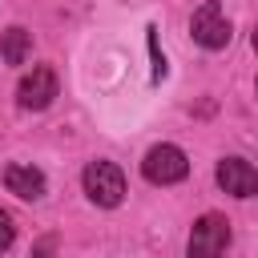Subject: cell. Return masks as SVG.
<instances>
[{
    "mask_svg": "<svg viewBox=\"0 0 258 258\" xmlns=\"http://www.w3.org/2000/svg\"><path fill=\"white\" fill-rule=\"evenodd\" d=\"M141 173H145V181H153V185H173V181H181V177L189 173V161H185V153H181L177 145L161 141V145H153V149L145 153Z\"/></svg>",
    "mask_w": 258,
    "mask_h": 258,
    "instance_id": "obj_3",
    "label": "cell"
},
{
    "mask_svg": "<svg viewBox=\"0 0 258 258\" xmlns=\"http://www.w3.org/2000/svg\"><path fill=\"white\" fill-rule=\"evenodd\" d=\"M226 246H230V222L222 214H202L189 230L185 258H222Z\"/></svg>",
    "mask_w": 258,
    "mask_h": 258,
    "instance_id": "obj_2",
    "label": "cell"
},
{
    "mask_svg": "<svg viewBox=\"0 0 258 258\" xmlns=\"http://www.w3.org/2000/svg\"><path fill=\"white\" fill-rule=\"evenodd\" d=\"M52 97H56V73L52 69H32V73H24V81L16 85V101H20V109H48L52 105Z\"/></svg>",
    "mask_w": 258,
    "mask_h": 258,
    "instance_id": "obj_6",
    "label": "cell"
},
{
    "mask_svg": "<svg viewBox=\"0 0 258 258\" xmlns=\"http://www.w3.org/2000/svg\"><path fill=\"white\" fill-rule=\"evenodd\" d=\"M12 242H16V222H12L8 210H0V254L12 250Z\"/></svg>",
    "mask_w": 258,
    "mask_h": 258,
    "instance_id": "obj_9",
    "label": "cell"
},
{
    "mask_svg": "<svg viewBox=\"0 0 258 258\" xmlns=\"http://www.w3.org/2000/svg\"><path fill=\"white\" fill-rule=\"evenodd\" d=\"M28 48H32V32H24L20 24H12V28L4 32V40H0V56H4V64H24Z\"/></svg>",
    "mask_w": 258,
    "mask_h": 258,
    "instance_id": "obj_8",
    "label": "cell"
},
{
    "mask_svg": "<svg viewBox=\"0 0 258 258\" xmlns=\"http://www.w3.org/2000/svg\"><path fill=\"white\" fill-rule=\"evenodd\" d=\"M250 44H254V48H258V24H254V36H250Z\"/></svg>",
    "mask_w": 258,
    "mask_h": 258,
    "instance_id": "obj_12",
    "label": "cell"
},
{
    "mask_svg": "<svg viewBox=\"0 0 258 258\" xmlns=\"http://www.w3.org/2000/svg\"><path fill=\"white\" fill-rule=\"evenodd\" d=\"M4 185H8V194L24 198V202L44 198V189H48V181H44V173L36 165H8L4 169Z\"/></svg>",
    "mask_w": 258,
    "mask_h": 258,
    "instance_id": "obj_7",
    "label": "cell"
},
{
    "mask_svg": "<svg viewBox=\"0 0 258 258\" xmlns=\"http://www.w3.org/2000/svg\"><path fill=\"white\" fill-rule=\"evenodd\" d=\"M56 254V234H44L32 242V258H52Z\"/></svg>",
    "mask_w": 258,
    "mask_h": 258,
    "instance_id": "obj_11",
    "label": "cell"
},
{
    "mask_svg": "<svg viewBox=\"0 0 258 258\" xmlns=\"http://www.w3.org/2000/svg\"><path fill=\"white\" fill-rule=\"evenodd\" d=\"M85 194L101 210L121 206V198H125V173H121V165H113V161H89V169H85Z\"/></svg>",
    "mask_w": 258,
    "mask_h": 258,
    "instance_id": "obj_1",
    "label": "cell"
},
{
    "mask_svg": "<svg viewBox=\"0 0 258 258\" xmlns=\"http://www.w3.org/2000/svg\"><path fill=\"white\" fill-rule=\"evenodd\" d=\"M218 185L230 198H258V169L246 157H222L218 161Z\"/></svg>",
    "mask_w": 258,
    "mask_h": 258,
    "instance_id": "obj_5",
    "label": "cell"
},
{
    "mask_svg": "<svg viewBox=\"0 0 258 258\" xmlns=\"http://www.w3.org/2000/svg\"><path fill=\"white\" fill-rule=\"evenodd\" d=\"M145 32H149V52H153V81H161V77H165V56L157 52V28L149 24Z\"/></svg>",
    "mask_w": 258,
    "mask_h": 258,
    "instance_id": "obj_10",
    "label": "cell"
},
{
    "mask_svg": "<svg viewBox=\"0 0 258 258\" xmlns=\"http://www.w3.org/2000/svg\"><path fill=\"white\" fill-rule=\"evenodd\" d=\"M189 32H194V40H198L202 48H210V52L226 48V44H230V20H226L222 4H218V0H206V4L189 16Z\"/></svg>",
    "mask_w": 258,
    "mask_h": 258,
    "instance_id": "obj_4",
    "label": "cell"
},
{
    "mask_svg": "<svg viewBox=\"0 0 258 258\" xmlns=\"http://www.w3.org/2000/svg\"><path fill=\"white\" fill-rule=\"evenodd\" d=\"M254 93H258V81H254Z\"/></svg>",
    "mask_w": 258,
    "mask_h": 258,
    "instance_id": "obj_13",
    "label": "cell"
}]
</instances>
